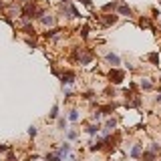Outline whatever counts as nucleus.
<instances>
[{
  "mask_svg": "<svg viewBox=\"0 0 161 161\" xmlns=\"http://www.w3.org/2000/svg\"><path fill=\"white\" fill-rule=\"evenodd\" d=\"M123 77H125V73H123V70H119V69H113L111 73H109V79L113 80L115 85H119V83L123 80Z\"/></svg>",
  "mask_w": 161,
  "mask_h": 161,
  "instance_id": "1",
  "label": "nucleus"
},
{
  "mask_svg": "<svg viewBox=\"0 0 161 161\" xmlns=\"http://www.w3.org/2000/svg\"><path fill=\"white\" fill-rule=\"evenodd\" d=\"M107 63H111V65H113V69H117L121 60H119V57H117V55H113V52H109V55H107Z\"/></svg>",
  "mask_w": 161,
  "mask_h": 161,
  "instance_id": "2",
  "label": "nucleus"
},
{
  "mask_svg": "<svg viewBox=\"0 0 161 161\" xmlns=\"http://www.w3.org/2000/svg\"><path fill=\"white\" fill-rule=\"evenodd\" d=\"M155 155H157V153H153V151H143V153H141V157H143V161H155Z\"/></svg>",
  "mask_w": 161,
  "mask_h": 161,
  "instance_id": "3",
  "label": "nucleus"
},
{
  "mask_svg": "<svg viewBox=\"0 0 161 161\" xmlns=\"http://www.w3.org/2000/svg\"><path fill=\"white\" fill-rule=\"evenodd\" d=\"M69 151H70V145L69 143H65V145H63V147H58V155H60V157H63V159H65V155H69Z\"/></svg>",
  "mask_w": 161,
  "mask_h": 161,
  "instance_id": "4",
  "label": "nucleus"
},
{
  "mask_svg": "<svg viewBox=\"0 0 161 161\" xmlns=\"http://www.w3.org/2000/svg\"><path fill=\"white\" fill-rule=\"evenodd\" d=\"M73 83H75V75H73V73L63 75V85H73Z\"/></svg>",
  "mask_w": 161,
  "mask_h": 161,
  "instance_id": "5",
  "label": "nucleus"
},
{
  "mask_svg": "<svg viewBox=\"0 0 161 161\" xmlns=\"http://www.w3.org/2000/svg\"><path fill=\"white\" fill-rule=\"evenodd\" d=\"M45 161H63V157H60L58 153H46Z\"/></svg>",
  "mask_w": 161,
  "mask_h": 161,
  "instance_id": "6",
  "label": "nucleus"
},
{
  "mask_svg": "<svg viewBox=\"0 0 161 161\" xmlns=\"http://www.w3.org/2000/svg\"><path fill=\"white\" fill-rule=\"evenodd\" d=\"M40 16H42V18H40V20H42V24H46V26H50V24L55 22V18H52L50 14H40Z\"/></svg>",
  "mask_w": 161,
  "mask_h": 161,
  "instance_id": "7",
  "label": "nucleus"
},
{
  "mask_svg": "<svg viewBox=\"0 0 161 161\" xmlns=\"http://www.w3.org/2000/svg\"><path fill=\"white\" fill-rule=\"evenodd\" d=\"M99 131H101L99 125H89V127H87V133H89V135H97Z\"/></svg>",
  "mask_w": 161,
  "mask_h": 161,
  "instance_id": "8",
  "label": "nucleus"
},
{
  "mask_svg": "<svg viewBox=\"0 0 161 161\" xmlns=\"http://www.w3.org/2000/svg\"><path fill=\"white\" fill-rule=\"evenodd\" d=\"M113 22H117V16L115 14H107L105 16V24H113Z\"/></svg>",
  "mask_w": 161,
  "mask_h": 161,
  "instance_id": "9",
  "label": "nucleus"
},
{
  "mask_svg": "<svg viewBox=\"0 0 161 161\" xmlns=\"http://www.w3.org/2000/svg\"><path fill=\"white\" fill-rule=\"evenodd\" d=\"M119 12H121V14H125V16H131V8L125 6V4H123V6H119Z\"/></svg>",
  "mask_w": 161,
  "mask_h": 161,
  "instance_id": "10",
  "label": "nucleus"
},
{
  "mask_svg": "<svg viewBox=\"0 0 161 161\" xmlns=\"http://www.w3.org/2000/svg\"><path fill=\"white\" fill-rule=\"evenodd\" d=\"M141 153H143V151H141V145H135V147L131 149V155H133V157H139Z\"/></svg>",
  "mask_w": 161,
  "mask_h": 161,
  "instance_id": "11",
  "label": "nucleus"
},
{
  "mask_svg": "<svg viewBox=\"0 0 161 161\" xmlns=\"http://www.w3.org/2000/svg\"><path fill=\"white\" fill-rule=\"evenodd\" d=\"M48 117H50V119H57V117H58V105H55V107H52V111L48 113Z\"/></svg>",
  "mask_w": 161,
  "mask_h": 161,
  "instance_id": "12",
  "label": "nucleus"
},
{
  "mask_svg": "<svg viewBox=\"0 0 161 161\" xmlns=\"http://www.w3.org/2000/svg\"><path fill=\"white\" fill-rule=\"evenodd\" d=\"M69 119H70V121H79V111H75V109H73V111L69 113Z\"/></svg>",
  "mask_w": 161,
  "mask_h": 161,
  "instance_id": "13",
  "label": "nucleus"
},
{
  "mask_svg": "<svg viewBox=\"0 0 161 161\" xmlns=\"http://www.w3.org/2000/svg\"><path fill=\"white\" fill-rule=\"evenodd\" d=\"M141 87H143L145 91H149V89H151V83H149L147 79H143V80H141Z\"/></svg>",
  "mask_w": 161,
  "mask_h": 161,
  "instance_id": "14",
  "label": "nucleus"
},
{
  "mask_svg": "<svg viewBox=\"0 0 161 161\" xmlns=\"http://www.w3.org/2000/svg\"><path fill=\"white\" fill-rule=\"evenodd\" d=\"M28 135H30V137H36V127L34 125L28 127Z\"/></svg>",
  "mask_w": 161,
  "mask_h": 161,
  "instance_id": "15",
  "label": "nucleus"
},
{
  "mask_svg": "<svg viewBox=\"0 0 161 161\" xmlns=\"http://www.w3.org/2000/svg\"><path fill=\"white\" fill-rule=\"evenodd\" d=\"M67 125V119H65V117H60V119H58V127H60V129H63V127Z\"/></svg>",
  "mask_w": 161,
  "mask_h": 161,
  "instance_id": "16",
  "label": "nucleus"
},
{
  "mask_svg": "<svg viewBox=\"0 0 161 161\" xmlns=\"http://www.w3.org/2000/svg\"><path fill=\"white\" fill-rule=\"evenodd\" d=\"M57 32H58V30H55V28H50V30L46 32V36H50V38H52V36H57Z\"/></svg>",
  "mask_w": 161,
  "mask_h": 161,
  "instance_id": "17",
  "label": "nucleus"
},
{
  "mask_svg": "<svg viewBox=\"0 0 161 161\" xmlns=\"http://www.w3.org/2000/svg\"><path fill=\"white\" fill-rule=\"evenodd\" d=\"M4 151H10V145H0V153H4Z\"/></svg>",
  "mask_w": 161,
  "mask_h": 161,
  "instance_id": "18",
  "label": "nucleus"
},
{
  "mask_svg": "<svg viewBox=\"0 0 161 161\" xmlns=\"http://www.w3.org/2000/svg\"><path fill=\"white\" fill-rule=\"evenodd\" d=\"M149 60H151V63H157L159 58H157V55H149Z\"/></svg>",
  "mask_w": 161,
  "mask_h": 161,
  "instance_id": "19",
  "label": "nucleus"
},
{
  "mask_svg": "<svg viewBox=\"0 0 161 161\" xmlns=\"http://www.w3.org/2000/svg\"><path fill=\"white\" fill-rule=\"evenodd\" d=\"M6 159H8V161H16V159H14V153H12V151H8V157H6Z\"/></svg>",
  "mask_w": 161,
  "mask_h": 161,
  "instance_id": "20",
  "label": "nucleus"
},
{
  "mask_svg": "<svg viewBox=\"0 0 161 161\" xmlns=\"http://www.w3.org/2000/svg\"><path fill=\"white\" fill-rule=\"evenodd\" d=\"M99 119H101V113H99V111H97V113H95V115H93V121H99Z\"/></svg>",
  "mask_w": 161,
  "mask_h": 161,
  "instance_id": "21",
  "label": "nucleus"
},
{
  "mask_svg": "<svg viewBox=\"0 0 161 161\" xmlns=\"http://www.w3.org/2000/svg\"><path fill=\"white\" fill-rule=\"evenodd\" d=\"M69 139H77V133H75V131H69Z\"/></svg>",
  "mask_w": 161,
  "mask_h": 161,
  "instance_id": "22",
  "label": "nucleus"
},
{
  "mask_svg": "<svg viewBox=\"0 0 161 161\" xmlns=\"http://www.w3.org/2000/svg\"><path fill=\"white\" fill-rule=\"evenodd\" d=\"M0 161H2V159H0Z\"/></svg>",
  "mask_w": 161,
  "mask_h": 161,
  "instance_id": "23",
  "label": "nucleus"
}]
</instances>
